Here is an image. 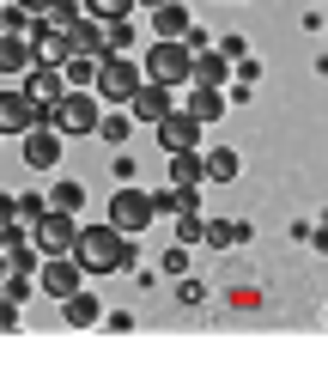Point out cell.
<instances>
[{"label": "cell", "mask_w": 328, "mask_h": 365, "mask_svg": "<svg viewBox=\"0 0 328 365\" xmlns=\"http://www.w3.org/2000/svg\"><path fill=\"white\" fill-rule=\"evenodd\" d=\"M13 329H18V304L0 299V335H13Z\"/></svg>", "instance_id": "cell-32"}, {"label": "cell", "mask_w": 328, "mask_h": 365, "mask_svg": "<svg viewBox=\"0 0 328 365\" xmlns=\"http://www.w3.org/2000/svg\"><path fill=\"white\" fill-rule=\"evenodd\" d=\"M0 280H6V262H0Z\"/></svg>", "instance_id": "cell-35"}, {"label": "cell", "mask_w": 328, "mask_h": 365, "mask_svg": "<svg viewBox=\"0 0 328 365\" xmlns=\"http://www.w3.org/2000/svg\"><path fill=\"white\" fill-rule=\"evenodd\" d=\"M67 256H73L79 274H116V268H134L140 262L134 256V237H116L110 225H79Z\"/></svg>", "instance_id": "cell-1"}, {"label": "cell", "mask_w": 328, "mask_h": 365, "mask_svg": "<svg viewBox=\"0 0 328 365\" xmlns=\"http://www.w3.org/2000/svg\"><path fill=\"white\" fill-rule=\"evenodd\" d=\"M128 134H134L128 110H104V116H97V140L104 146H128Z\"/></svg>", "instance_id": "cell-21"}, {"label": "cell", "mask_w": 328, "mask_h": 365, "mask_svg": "<svg viewBox=\"0 0 328 365\" xmlns=\"http://www.w3.org/2000/svg\"><path fill=\"white\" fill-rule=\"evenodd\" d=\"M37 122H43V116L25 104V98H18V86H6V91H0V140H6V134H18V140H25V134L37 128Z\"/></svg>", "instance_id": "cell-13"}, {"label": "cell", "mask_w": 328, "mask_h": 365, "mask_svg": "<svg viewBox=\"0 0 328 365\" xmlns=\"http://www.w3.org/2000/svg\"><path fill=\"white\" fill-rule=\"evenodd\" d=\"M201 122H189L183 110H171V116L158 122V146H164V158H176V153H201Z\"/></svg>", "instance_id": "cell-8"}, {"label": "cell", "mask_w": 328, "mask_h": 365, "mask_svg": "<svg viewBox=\"0 0 328 365\" xmlns=\"http://www.w3.org/2000/svg\"><path fill=\"white\" fill-rule=\"evenodd\" d=\"M110 232H116V237H140L146 232V225H152V195H146V189H134V182H128V189H116V195H110Z\"/></svg>", "instance_id": "cell-4"}, {"label": "cell", "mask_w": 328, "mask_h": 365, "mask_svg": "<svg viewBox=\"0 0 328 365\" xmlns=\"http://www.w3.org/2000/svg\"><path fill=\"white\" fill-rule=\"evenodd\" d=\"M140 79H146V86H158V91H176V86L189 79L183 43H152V55L140 61Z\"/></svg>", "instance_id": "cell-5"}, {"label": "cell", "mask_w": 328, "mask_h": 365, "mask_svg": "<svg viewBox=\"0 0 328 365\" xmlns=\"http://www.w3.org/2000/svg\"><path fill=\"white\" fill-rule=\"evenodd\" d=\"M176 299H183V304H207V287H201V280H183V287H176Z\"/></svg>", "instance_id": "cell-30"}, {"label": "cell", "mask_w": 328, "mask_h": 365, "mask_svg": "<svg viewBox=\"0 0 328 365\" xmlns=\"http://www.w3.org/2000/svg\"><path fill=\"white\" fill-rule=\"evenodd\" d=\"M213 55H219V61L231 67V61H243V55H250V43H243V37H225V43H219V49H213Z\"/></svg>", "instance_id": "cell-29"}, {"label": "cell", "mask_w": 328, "mask_h": 365, "mask_svg": "<svg viewBox=\"0 0 328 365\" xmlns=\"http://www.w3.org/2000/svg\"><path fill=\"white\" fill-rule=\"evenodd\" d=\"M97 116H104V104L92 91H67L55 110H43V128L61 134V140H79V134H97Z\"/></svg>", "instance_id": "cell-2"}, {"label": "cell", "mask_w": 328, "mask_h": 365, "mask_svg": "<svg viewBox=\"0 0 328 365\" xmlns=\"http://www.w3.org/2000/svg\"><path fill=\"white\" fill-rule=\"evenodd\" d=\"M25 49H31V67H49V73L67 61V37H61V31H49V25H31L25 31Z\"/></svg>", "instance_id": "cell-12"}, {"label": "cell", "mask_w": 328, "mask_h": 365, "mask_svg": "<svg viewBox=\"0 0 328 365\" xmlns=\"http://www.w3.org/2000/svg\"><path fill=\"white\" fill-rule=\"evenodd\" d=\"M0 262H6V274H31L37 268V250H31V232L25 225H0Z\"/></svg>", "instance_id": "cell-10"}, {"label": "cell", "mask_w": 328, "mask_h": 365, "mask_svg": "<svg viewBox=\"0 0 328 365\" xmlns=\"http://www.w3.org/2000/svg\"><path fill=\"white\" fill-rule=\"evenodd\" d=\"M73 232H79V225L67 220V213H43V220L31 225V250H37L43 262H49V256H67V250H73Z\"/></svg>", "instance_id": "cell-6"}, {"label": "cell", "mask_w": 328, "mask_h": 365, "mask_svg": "<svg viewBox=\"0 0 328 365\" xmlns=\"http://www.w3.org/2000/svg\"><path fill=\"white\" fill-rule=\"evenodd\" d=\"M31 25H37V19H31V6H0V37H25Z\"/></svg>", "instance_id": "cell-24"}, {"label": "cell", "mask_w": 328, "mask_h": 365, "mask_svg": "<svg viewBox=\"0 0 328 365\" xmlns=\"http://www.w3.org/2000/svg\"><path fill=\"white\" fill-rule=\"evenodd\" d=\"M140 91V61H128V55H104L97 61V79H92V98L110 110H128V98Z\"/></svg>", "instance_id": "cell-3"}, {"label": "cell", "mask_w": 328, "mask_h": 365, "mask_svg": "<svg viewBox=\"0 0 328 365\" xmlns=\"http://www.w3.org/2000/svg\"><path fill=\"white\" fill-rule=\"evenodd\" d=\"M18 153H25L31 170H55V165H61V153H67V140H61V134H49V128L37 122V128L18 140Z\"/></svg>", "instance_id": "cell-9"}, {"label": "cell", "mask_w": 328, "mask_h": 365, "mask_svg": "<svg viewBox=\"0 0 328 365\" xmlns=\"http://www.w3.org/2000/svg\"><path fill=\"white\" fill-rule=\"evenodd\" d=\"M171 110H176V91H158V86H146V79H140V91L128 98V122H152L158 128Z\"/></svg>", "instance_id": "cell-11"}, {"label": "cell", "mask_w": 328, "mask_h": 365, "mask_svg": "<svg viewBox=\"0 0 328 365\" xmlns=\"http://www.w3.org/2000/svg\"><path fill=\"white\" fill-rule=\"evenodd\" d=\"M158 213H164V220H195L201 213V189H171V182H164V189L152 195V220Z\"/></svg>", "instance_id": "cell-14"}, {"label": "cell", "mask_w": 328, "mask_h": 365, "mask_svg": "<svg viewBox=\"0 0 328 365\" xmlns=\"http://www.w3.org/2000/svg\"><path fill=\"white\" fill-rule=\"evenodd\" d=\"M243 237H250V225L237 220V225H207V232H201V244H213V250H225V244H243Z\"/></svg>", "instance_id": "cell-25"}, {"label": "cell", "mask_w": 328, "mask_h": 365, "mask_svg": "<svg viewBox=\"0 0 328 365\" xmlns=\"http://www.w3.org/2000/svg\"><path fill=\"white\" fill-rule=\"evenodd\" d=\"M43 213H49V201H43L37 189H31V195H13V220H25V225H37Z\"/></svg>", "instance_id": "cell-26"}, {"label": "cell", "mask_w": 328, "mask_h": 365, "mask_svg": "<svg viewBox=\"0 0 328 365\" xmlns=\"http://www.w3.org/2000/svg\"><path fill=\"white\" fill-rule=\"evenodd\" d=\"M0 225H13V195H0Z\"/></svg>", "instance_id": "cell-34"}, {"label": "cell", "mask_w": 328, "mask_h": 365, "mask_svg": "<svg viewBox=\"0 0 328 365\" xmlns=\"http://www.w3.org/2000/svg\"><path fill=\"white\" fill-rule=\"evenodd\" d=\"M0 299L25 311V299H31V274H6V280H0Z\"/></svg>", "instance_id": "cell-27"}, {"label": "cell", "mask_w": 328, "mask_h": 365, "mask_svg": "<svg viewBox=\"0 0 328 365\" xmlns=\"http://www.w3.org/2000/svg\"><path fill=\"white\" fill-rule=\"evenodd\" d=\"M37 287L49 292V299H73V292H85V274L73 268V256H49L37 268Z\"/></svg>", "instance_id": "cell-7"}, {"label": "cell", "mask_w": 328, "mask_h": 365, "mask_svg": "<svg viewBox=\"0 0 328 365\" xmlns=\"http://www.w3.org/2000/svg\"><path fill=\"white\" fill-rule=\"evenodd\" d=\"M201 170H207L213 182H231V177H237V170H243V165H237V153H231V146H213V153L201 158Z\"/></svg>", "instance_id": "cell-23"}, {"label": "cell", "mask_w": 328, "mask_h": 365, "mask_svg": "<svg viewBox=\"0 0 328 365\" xmlns=\"http://www.w3.org/2000/svg\"><path fill=\"white\" fill-rule=\"evenodd\" d=\"M164 274H189V250H171L164 256Z\"/></svg>", "instance_id": "cell-33"}, {"label": "cell", "mask_w": 328, "mask_h": 365, "mask_svg": "<svg viewBox=\"0 0 328 365\" xmlns=\"http://www.w3.org/2000/svg\"><path fill=\"white\" fill-rule=\"evenodd\" d=\"M61 311H67V329H92V323H104V304H97L92 292H73V299H61Z\"/></svg>", "instance_id": "cell-20"}, {"label": "cell", "mask_w": 328, "mask_h": 365, "mask_svg": "<svg viewBox=\"0 0 328 365\" xmlns=\"http://www.w3.org/2000/svg\"><path fill=\"white\" fill-rule=\"evenodd\" d=\"M0 73H18V79L31 73V49H25V37H0Z\"/></svg>", "instance_id": "cell-22"}, {"label": "cell", "mask_w": 328, "mask_h": 365, "mask_svg": "<svg viewBox=\"0 0 328 365\" xmlns=\"http://www.w3.org/2000/svg\"><path fill=\"white\" fill-rule=\"evenodd\" d=\"M183 116H189V122H201V128H207V122H219V116H225V91H189Z\"/></svg>", "instance_id": "cell-19"}, {"label": "cell", "mask_w": 328, "mask_h": 365, "mask_svg": "<svg viewBox=\"0 0 328 365\" xmlns=\"http://www.w3.org/2000/svg\"><path fill=\"white\" fill-rule=\"evenodd\" d=\"M134 170H140V165H134L128 153H116V189H128V182H134Z\"/></svg>", "instance_id": "cell-31"}, {"label": "cell", "mask_w": 328, "mask_h": 365, "mask_svg": "<svg viewBox=\"0 0 328 365\" xmlns=\"http://www.w3.org/2000/svg\"><path fill=\"white\" fill-rule=\"evenodd\" d=\"M43 201H49V213H67V220H73V213L85 207V182H79V177H61Z\"/></svg>", "instance_id": "cell-18"}, {"label": "cell", "mask_w": 328, "mask_h": 365, "mask_svg": "<svg viewBox=\"0 0 328 365\" xmlns=\"http://www.w3.org/2000/svg\"><path fill=\"white\" fill-rule=\"evenodd\" d=\"M164 182H171V189H201V182H207V170H201V153H176L171 165H164Z\"/></svg>", "instance_id": "cell-17"}, {"label": "cell", "mask_w": 328, "mask_h": 365, "mask_svg": "<svg viewBox=\"0 0 328 365\" xmlns=\"http://www.w3.org/2000/svg\"><path fill=\"white\" fill-rule=\"evenodd\" d=\"M201 232H207V220H176V250H189V244H201Z\"/></svg>", "instance_id": "cell-28"}, {"label": "cell", "mask_w": 328, "mask_h": 365, "mask_svg": "<svg viewBox=\"0 0 328 365\" xmlns=\"http://www.w3.org/2000/svg\"><path fill=\"white\" fill-rule=\"evenodd\" d=\"M146 25L158 31V43H183V31L195 25V19H189V6H152V13H146Z\"/></svg>", "instance_id": "cell-16"}, {"label": "cell", "mask_w": 328, "mask_h": 365, "mask_svg": "<svg viewBox=\"0 0 328 365\" xmlns=\"http://www.w3.org/2000/svg\"><path fill=\"white\" fill-rule=\"evenodd\" d=\"M225 79H231V67H225L213 49L189 61V86H195V91H225Z\"/></svg>", "instance_id": "cell-15"}]
</instances>
